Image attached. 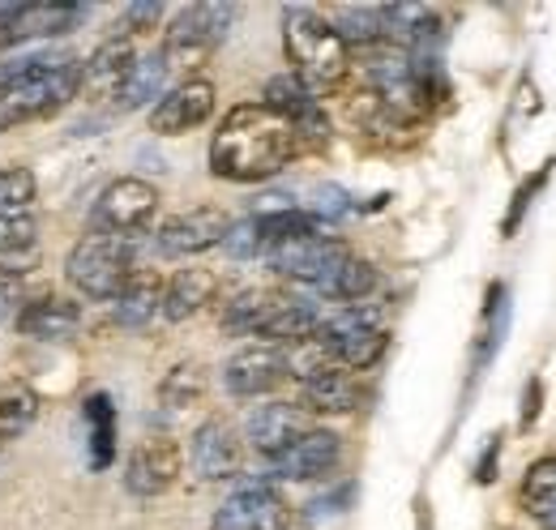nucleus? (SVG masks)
I'll return each mask as SVG.
<instances>
[{"label":"nucleus","instance_id":"f257e3e1","mask_svg":"<svg viewBox=\"0 0 556 530\" xmlns=\"http://www.w3.org/2000/svg\"><path fill=\"white\" fill-rule=\"evenodd\" d=\"M304 154L295 129L266 103H236L210 141V172L231 185H262Z\"/></svg>","mask_w":556,"mask_h":530},{"label":"nucleus","instance_id":"f03ea898","mask_svg":"<svg viewBox=\"0 0 556 530\" xmlns=\"http://www.w3.org/2000/svg\"><path fill=\"white\" fill-rule=\"evenodd\" d=\"M282 52H287L291 77L317 99L334 94L351 77V65H355L348 43L334 30V22L321 9H308V4L282 9Z\"/></svg>","mask_w":556,"mask_h":530},{"label":"nucleus","instance_id":"7ed1b4c3","mask_svg":"<svg viewBox=\"0 0 556 530\" xmlns=\"http://www.w3.org/2000/svg\"><path fill=\"white\" fill-rule=\"evenodd\" d=\"M77 81H81V61L70 52H48V61L35 73L0 90V132L56 116L70 99H77Z\"/></svg>","mask_w":556,"mask_h":530},{"label":"nucleus","instance_id":"20e7f679","mask_svg":"<svg viewBox=\"0 0 556 530\" xmlns=\"http://www.w3.org/2000/svg\"><path fill=\"white\" fill-rule=\"evenodd\" d=\"M138 269V257H134V240H121V236H81L65 257V278L77 295L86 300H116L121 287L129 282V274Z\"/></svg>","mask_w":556,"mask_h":530},{"label":"nucleus","instance_id":"39448f33","mask_svg":"<svg viewBox=\"0 0 556 530\" xmlns=\"http://www.w3.org/2000/svg\"><path fill=\"white\" fill-rule=\"evenodd\" d=\"M231 17H236L231 4H189V9H180L172 17L167 35H163V48H159L167 73H180L189 81L218 52V43L227 39Z\"/></svg>","mask_w":556,"mask_h":530},{"label":"nucleus","instance_id":"423d86ee","mask_svg":"<svg viewBox=\"0 0 556 530\" xmlns=\"http://www.w3.org/2000/svg\"><path fill=\"white\" fill-rule=\"evenodd\" d=\"M313 338L330 355V364H339L348 373L372 368L386 355V346H390V333L381 326L377 308H368V304H348V308L321 317V326H317Z\"/></svg>","mask_w":556,"mask_h":530},{"label":"nucleus","instance_id":"0eeeda50","mask_svg":"<svg viewBox=\"0 0 556 530\" xmlns=\"http://www.w3.org/2000/svg\"><path fill=\"white\" fill-rule=\"evenodd\" d=\"M159 214V189L141 176H121L112 180L90 210V231L99 236H121V240H134L138 231L150 227V218Z\"/></svg>","mask_w":556,"mask_h":530},{"label":"nucleus","instance_id":"6e6552de","mask_svg":"<svg viewBox=\"0 0 556 530\" xmlns=\"http://www.w3.org/2000/svg\"><path fill=\"white\" fill-rule=\"evenodd\" d=\"M348 257H351L348 244L334 240V236H321V231L300 236V240H287V244H275L266 253V262H270V269H275L278 278H291V282H300L308 291L317 282H326Z\"/></svg>","mask_w":556,"mask_h":530},{"label":"nucleus","instance_id":"1a4fd4ad","mask_svg":"<svg viewBox=\"0 0 556 530\" xmlns=\"http://www.w3.org/2000/svg\"><path fill=\"white\" fill-rule=\"evenodd\" d=\"M227 231H231L227 210H218V205H189V210H180V214L159 223L154 244H159L163 257H202V253L223 244Z\"/></svg>","mask_w":556,"mask_h":530},{"label":"nucleus","instance_id":"9d476101","mask_svg":"<svg viewBox=\"0 0 556 530\" xmlns=\"http://www.w3.org/2000/svg\"><path fill=\"white\" fill-rule=\"evenodd\" d=\"M210 530H291V505L270 483H244L218 505Z\"/></svg>","mask_w":556,"mask_h":530},{"label":"nucleus","instance_id":"9b49d317","mask_svg":"<svg viewBox=\"0 0 556 530\" xmlns=\"http://www.w3.org/2000/svg\"><path fill=\"white\" fill-rule=\"evenodd\" d=\"M86 17V4H0V52H13L35 39L70 35Z\"/></svg>","mask_w":556,"mask_h":530},{"label":"nucleus","instance_id":"f8f14e48","mask_svg":"<svg viewBox=\"0 0 556 530\" xmlns=\"http://www.w3.org/2000/svg\"><path fill=\"white\" fill-rule=\"evenodd\" d=\"M180 470H185V450L172 437H150V441L134 445V454L125 463V492L138 501H154L176 488Z\"/></svg>","mask_w":556,"mask_h":530},{"label":"nucleus","instance_id":"ddd939ff","mask_svg":"<svg viewBox=\"0 0 556 530\" xmlns=\"http://www.w3.org/2000/svg\"><path fill=\"white\" fill-rule=\"evenodd\" d=\"M138 65V52H134V39L129 35H112L103 39L86 61H81V81H77V94H86L90 103H116L134 77Z\"/></svg>","mask_w":556,"mask_h":530},{"label":"nucleus","instance_id":"4468645a","mask_svg":"<svg viewBox=\"0 0 556 530\" xmlns=\"http://www.w3.org/2000/svg\"><path fill=\"white\" fill-rule=\"evenodd\" d=\"M262 103H266L270 112H278V116L295 129V137H300L304 150H317V146L330 141V121H326L317 94H308L291 73H282V77H270V81H266V99H262Z\"/></svg>","mask_w":556,"mask_h":530},{"label":"nucleus","instance_id":"2eb2a0df","mask_svg":"<svg viewBox=\"0 0 556 530\" xmlns=\"http://www.w3.org/2000/svg\"><path fill=\"white\" fill-rule=\"evenodd\" d=\"M210 116H214V81L189 77V81L167 86V94L150 108V129L159 137H180V132L206 125Z\"/></svg>","mask_w":556,"mask_h":530},{"label":"nucleus","instance_id":"dca6fc26","mask_svg":"<svg viewBox=\"0 0 556 530\" xmlns=\"http://www.w3.org/2000/svg\"><path fill=\"white\" fill-rule=\"evenodd\" d=\"M287 377V355L275 342H253L240 346L227 364H223V386L236 398H266L278 381Z\"/></svg>","mask_w":556,"mask_h":530},{"label":"nucleus","instance_id":"f3484780","mask_svg":"<svg viewBox=\"0 0 556 530\" xmlns=\"http://www.w3.org/2000/svg\"><path fill=\"white\" fill-rule=\"evenodd\" d=\"M343 458V441L330 428H308L300 441H291L278 458H270L275 479H291V483H308V479H326Z\"/></svg>","mask_w":556,"mask_h":530},{"label":"nucleus","instance_id":"a211bd4d","mask_svg":"<svg viewBox=\"0 0 556 530\" xmlns=\"http://www.w3.org/2000/svg\"><path fill=\"white\" fill-rule=\"evenodd\" d=\"M244 463V450H240V437L227 419H206L193 441H189V466L202 483H223V479H236Z\"/></svg>","mask_w":556,"mask_h":530},{"label":"nucleus","instance_id":"6ab92c4d","mask_svg":"<svg viewBox=\"0 0 556 530\" xmlns=\"http://www.w3.org/2000/svg\"><path fill=\"white\" fill-rule=\"evenodd\" d=\"M308 411L300 402H266L244 419V441L262 454V458H278L291 441H300L308 432Z\"/></svg>","mask_w":556,"mask_h":530},{"label":"nucleus","instance_id":"aec40b11","mask_svg":"<svg viewBox=\"0 0 556 530\" xmlns=\"http://www.w3.org/2000/svg\"><path fill=\"white\" fill-rule=\"evenodd\" d=\"M300 394H304V411H317V415H351L359 402H364V386L355 381V373L339 368V364H321L317 373H308L300 381Z\"/></svg>","mask_w":556,"mask_h":530},{"label":"nucleus","instance_id":"412c9836","mask_svg":"<svg viewBox=\"0 0 556 530\" xmlns=\"http://www.w3.org/2000/svg\"><path fill=\"white\" fill-rule=\"evenodd\" d=\"M81 330V308L65 295H43L17 308V333L39 338V342H65Z\"/></svg>","mask_w":556,"mask_h":530},{"label":"nucleus","instance_id":"4be33fe9","mask_svg":"<svg viewBox=\"0 0 556 530\" xmlns=\"http://www.w3.org/2000/svg\"><path fill=\"white\" fill-rule=\"evenodd\" d=\"M218 295V274L202 269V265H189V269H176L167 282H163V317L167 321H189L198 317L206 304H214Z\"/></svg>","mask_w":556,"mask_h":530},{"label":"nucleus","instance_id":"5701e85b","mask_svg":"<svg viewBox=\"0 0 556 530\" xmlns=\"http://www.w3.org/2000/svg\"><path fill=\"white\" fill-rule=\"evenodd\" d=\"M317 326H321L317 304L278 291L275 308H270V317L262 321L257 338H266V342H275V346H295V342H308V338L317 333Z\"/></svg>","mask_w":556,"mask_h":530},{"label":"nucleus","instance_id":"b1692460","mask_svg":"<svg viewBox=\"0 0 556 530\" xmlns=\"http://www.w3.org/2000/svg\"><path fill=\"white\" fill-rule=\"evenodd\" d=\"M163 282L167 278H159L154 269H134L129 274V282L121 287V295L112 300V313H116V321L121 326H146V321H154V313H163Z\"/></svg>","mask_w":556,"mask_h":530},{"label":"nucleus","instance_id":"393cba45","mask_svg":"<svg viewBox=\"0 0 556 530\" xmlns=\"http://www.w3.org/2000/svg\"><path fill=\"white\" fill-rule=\"evenodd\" d=\"M518 501H522V509L531 518L544 522V530H556V454L527 466L522 488H518Z\"/></svg>","mask_w":556,"mask_h":530},{"label":"nucleus","instance_id":"a878e982","mask_svg":"<svg viewBox=\"0 0 556 530\" xmlns=\"http://www.w3.org/2000/svg\"><path fill=\"white\" fill-rule=\"evenodd\" d=\"M372 287H377V269L364 262V257H355V253H351L348 262L339 265L326 282H317V287H313V295H321V300H330V304H343V308H348V304H359Z\"/></svg>","mask_w":556,"mask_h":530},{"label":"nucleus","instance_id":"bb28decb","mask_svg":"<svg viewBox=\"0 0 556 530\" xmlns=\"http://www.w3.org/2000/svg\"><path fill=\"white\" fill-rule=\"evenodd\" d=\"M278 291H266V287H249V291H240V295H231L227 304H223V330L227 333H253L262 330V321L270 317V308H275Z\"/></svg>","mask_w":556,"mask_h":530},{"label":"nucleus","instance_id":"cd10ccee","mask_svg":"<svg viewBox=\"0 0 556 530\" xmlns=\"http://www.w3.org/2000/svg\"><path fill=\"white\" fill-rule=\"evenodd\" d=\"M86 424H90V466L108 470L112 458H116V406H112V398H86Z\"/></svg>","mask_w":556,"mask_h":530},{"label":"nucleus","instance_id":"c85d7f7f","mask_svg":"<svg viewBox=\"0 0 556 530\" xmlns=\"http://www.w3.org/2000/svg\"><path fill=\"white\" fill-rule=\"evenodd\" d=\"M39 419V394L26 381L0 386V441H17Z\"/></svg>","mask_w":556,"mask_h":530},{"label":"nucleus","instance_id":"c756f323","mask_svg":"<svg viewBox=\"0 0 556 530\" xmlns=\"http://www.w3.org/2000/svg\"><path fill=\"white\" fill-rule=\"evenodd\" d=\"M167 65H163V56L159 52H150V56H138V65H134V77H129V86H125V94L116 99V108H125V112H138L146 103H154V99H163L167 94Z\"/></svg>","mask_w":556,"mask_h":530},{"label":"nucleus","instance_id":"7c9ffc66","mask_svg":"<svg viewBox=\"0 0 556 530\" xmlns=\"http://www.w3.org/2000/svg\"><path fill=\"white\" fill-rule=\"evenodd\" d=\"M202 398H206V368H202V364H176V368L159 381V402L172 406V411L198 406Z\"/></svg>","mask_w":556,"mask_h":530},{"label":"nucleus","instance_id":"2f4dec72","mask_svg":"<svg viewBox=\"0 0 556 530\" xmlns=\"http://www.w3.org/2000/svg\"><path fill=\"white\" fill-rule=\"evenodd\" d=\"M35 176L26 167H0V214H26L35 201Z\"/></svg>","mask_w":556,"mask_h":530},{"label":"nucleus","instance_id":"473e14b6","mask_svg":"<svg viewBox=\"0 0 556 530\" xmlns=\"http://www.w3.org/2000/svg\"><path fill=\"white\" fill-rule=\"evenodd\" d=\"M39 262H43V253H39V244H35V240H30V244L0 249V282H17V278L35 274Z\"/></svg>","mask_w":556,"mask_h":530},{"label":"nucleus","instance_id":"72a5a7b5","mask_svg":"<svg viewBox=\"0 0 556 530\" xmlns=\"http://www.w3.org/2000/svg\"><path fill=\"white\" fill-rule=\"evenodd\" d=\"M548 176H553V163H544V167H540V172H535L531 180H522V185H518V193H514V210L505 214V227H501L505 236H514V231H518V223H522V214L531 210V201H535V193H540V189L548 185Z\"/></svg>","mask_w":556,"mask_h":530},{"label":"nucleus","instance_id":"f704fd0d","mask_svg":"<svg viewBox=\"0 0 556 530\" xmlns=\"http://www.w3.org/2000/svg\"><path fill=\"white\" fill-rule=\"evenodd\" d=\"M227 257H236V262H249V257H262V240H257V227H253V218H244V223H231V231L223 236V244H218Z\"/></svg>","mask_w":556,"mask_h":530},{"label":"nucleus","instance_id":"c9c22d12","mask_svg":"<svg viewBox=\"0 0 556 530\" xmlns=\"http://www.w3.org/2000/svg\"><path fill=\"white\" fill-rule=\"evenodd\" d=\"M351 205H348V193L343 189H317V201H313V218L321 223V218H343Z\"/></svg>","mask_w":556,"mask_h":530},{"label":"nucleus","instance_id":"e433bc0d","mask_svg":"<svg viewBox=\"0 0 556 530\" xmlns=\"http://www.w3.org/2000/svg\"><path fill=\"white\" fill-rule=\"evenodd\" d=\"M159 17H163V4H129L125 9V30L129 35H146V30L159 26Z\"/></svg>","mask_w":556,"mask_h":530},{"label":"nucleus","instance_id":"4c0bfd02","mask_svg":"<svg viewBox=\"0 0 556 530\" xmlns=\"http://www.w3.org/2000/svg\"><path fill=\"white\" fill-rule=\"evenodd\" d=\"M540 398H544V386L540 381H527V398H522V428H531L540 419Z\"/></svg>","mask_w":556,"mask_h":530},{"label":"nucleus","instance_id":"58836bf2","mask_svg":"<svg viewBox=\"0 0 556 530\" xmlns=\"http://www.w3.org/2000/svg\"><path fill=\"white\" fill-rule=\"evenodd\" d=\"M496 454H501V437H492L488 454L480 458V466H476V479H480V483H492V470H496Z\"/></svg>","mask_w":556,"mask_h":530},{"label":"nucleus","instance_id":"ea45409f","mask_svg":"<svg viewBox=\"0 0 556 530\" xmlns=\"http://www.w3.org/2000/svg\"><path fill=\"white\" fill-rule=\"evenodd\" d=\"M13 308V282H0V317Z\"/></svg>","mask_w":556,"mask_h":530}]
</instances>
